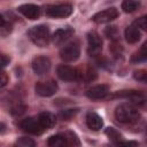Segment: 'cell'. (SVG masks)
Returning a JSON list of instances; mask_svg holds the SVG:
<instances>
[{"instance_id": "cell-6", "label": "cell", "mask_w": 147, "mask_h": 147, "mask_svg": "<svg viewBox=\"0 0 147 147\" xmlns=\"http://www.w3.org/2000/svg\"><path fill=\"white\" fill-rule=\"evenodd\" d=\"M59 90L57 83L53 79H47V80H41V82H37L36 86H34V91L37 93V95L42 96V98H48L54 95Z\"/></svg>"}, {"instance_id": "cell-30", "label": "cell", "mask_w": 147, "mask_h": 147, "mask_svg": "<svg viewBox=\"0 0 147 147\" xmlns=\"http://www.w3.org/2000/svg\"><path fill=\"white\" fill-rule=\"evenodd\" d=\"M9 57L6 55V54H3V53H1L0 52V69H2V68H5L6 65H8L9 64Z\"/></svg>"}, {"instance_id": "cell-26", "label": "cell", "mask_w": 147, "mask_h": 147, "mask_svg": "<svg viewBox=\"0 0 147 147\" xmlns=\"http://www.w3.org/2000/svg\"><path fill=\"white\" fill-rule=\"evenodd\" d=\"M132 24H134L139 30H146L147 29V16H141L139 18H137Z\"/></svg>"}, {"instance_id": "cell-10", "label": "cell", "mask_w": 147, "mask_h": 147, "mask_svg": "<svg viewBox=\"0 0 147 147\" xmlns=\"http://www.w3.org/2000/svg\"><path fill=\"white\" fill-rule=\"evenodd\" d=\"M51 65H52L51 60L45 55H38V56L33 57L32 63H31L33 72L39 76L47 74L51 70Z\"/></svg>"}, {"instance_id": "cell-17", "label": "cell", "mask_w": 147, "mask_h": 147, "mask_svg": "<svg viewBox=\"0 0 147 147\" xmlns=\"http://www.w3.org/2000/svg\"><path fill=\"white\" fill-rule=\"evenodd\" d=\"M38 121L40 123V125L42 126L44 130H48V129H52L55 123H56V117L49 113V111H42L38 115Z\"/></svg>"}, {"instance_id": "cell-21", "label": "cell", "mask_w": 147, "mask_h": 147, "mask_svg": "<svg viewBox=\"0 0 147 147\" xmlns=\"http://www.w3.org/2000/svg\"><path fill=\"white\" fill-rule=\"evenodd\" d=\"M140 7V1L136 0H125L122 2V9L125 13H133Z\"/></svg>"}, {"instance_id": "cell-28", "label": "cell", "mask_w": 147, "mask_h": 147, "mask_svg": "<svg viewBox=\"0 0 147 147\" xmlns=\"http://www.w3.org/2000/svg\"><path fill=\"white\" fill-rule=\"evenodd\" d=\"M133 77H134L136 80H139V82H144V83H145V82L147 80V72H146V70L140 69V70L134 71Z\"/></svg>"}, {"instance_id": "cell-13", "label": "cell", "mask_w": 147, "mask_h": 147, "mask_svg": "<svg viewBox=\"0 0 147 147\" xmlns=\"http://www.w3.org/2000/svg\"><path fill=\"white\" fill-rule=\"evenodd\" d=\"M74 29L70 28V26H65V28H61V29H57L55 30V32L53 33V36L51 37L52 38V41L54 45H62L64 44L67 40L70 39V37H72L74 34Z\"/></svg>"}, {"instance_id": "cell-16", "label": "cell", "mask_w": 147, "mask_h": 147, "mask_svg": "<svg viewBox=\"0 0 147 147\" xmlns=\"http://www.w3.org/2000/svg\"><path fill=\"white\" fill-rule=\"evenodd\" d=\"M85 119H86L87 127L90 130H92V131H100L103 127V119H102V117L99 114L94 113V111L87 113Z\"/></svg>"}, {"instance_id": "cell-25", "label": "cell", "mask_w": 147, "mask_h": 147, "mask_svg": "<svg viewBox=\"0 0 147 147\" xmlns=\"http://www.w3.org/2000/svg\"><path fill=\"white\" fill-rule=\"evenodd\" d=\"M109 49L111 51V53H113V55H114L115 57H119V56H122L123 48H122V46H121L118 42H113L111 46H109Z\"/></svg>"}, {"instance_id": "cell-5", "label": "cell", "mask_w": 147, "mask_h": 147, "mask_svg": "<svg viewBox=\"0 0 147 147\" xmlns=\"http://www.w3.org/2000/svg\"><path fill=\"white\" fill-rule=\"evenodd\" d=\"M74 8L70 3H57V5H48L45 9L47 16L53 18H64L72 14Z\"/></svg>"}, {"instance_id": "cell-19", "label": "cell", "mask_w": 147, "mask_h": 147, "mask_svg": "<svg viewBox=\"0 0 147 147\" xmlns=\"http://www.w3.org/2000/svg\"><path fill=\"white\" fill-rule=\"evenodd\" d=\"M146 42L140 47V49L138 52H136L132 57H131V62L132 63H140V62H145L147 59V52H146Z\"/></svg>"}, {"instance_id": "cell-23", "label": "cell", "mask_w": 147, "mask_h": 147, "mask_svg": "<svg viewBox=\"0 0 147 147\" xmlns=\"http://www.w3.org/2000/svg\"><path fill=\"white\" fill-rule=\"evenodd\" d=\"M105 133H106V136L115 144L116 141H118V140H121V139H123V137H122V134L117 131V130H115L114 127H107L106 129V131H105Z\"/></svg>"}, {"instance_id": "cell-9", "label": "cell", "mask_w": 147, "mask_h": 147, "mask_svg": "<svg viewBox=\"0 0 147 147\" xmlns=\"http://www.w3.org/2000/svg\"><path fill=\"white\" fill-rule=\"evenodd\" d=\"M56 74L60 79L65 82H74L80 78L79 71L68 64H59L56 68Z\"/></svg>"}, {"instance_id": "cell-27", "label": "cell", "mask_w": 147, "mask_h": 147, "mask_svg": "<svg viewBox=\"0 0 147 147\" xmlns=\"http://www.w3.org/2000/svg\"><path fill=\"white\" fill-rule=\"evenodd\" d=\"M77 111H78V109H65V110H63V111L60 113V117L62 119L69 121L72 116H75L77 114Z\"/></svg>"}, {"instance_id": "cell-18", "label": "cell", "mask_w": 147, "mask_h": 147, "mask_svg": "<svg viewBox=\"0 0 147 147\" xmlns=\"http://www.w3.org/2000/svg\"><path fill=\"white\" fill-rule=\"evenodd\" d=\"M124 37H125V40L129 42V44H136L140 40V37H141V32L140 30L134 25V24H131L129 25L125 31H124Z\"/></svg>"}, {"instance_id": "cell-11", "label": "cell", "mask_w": 147, "mask_h": 147, "mask_svg": "<svg viewBox=\"0 0 147 147\" xmlns=\"http://www.w3.org/2000/svg\"><path fill=\"white\" fill-rule=\"evenodd\" d=\"M117 16H118V10L115 7H110L94 14L92 17V21L96 24H102V23H108L114 21L115 18H117Z\"/></svg>"}, {"instance_id": "cell-12", "label": "cell", "mask_w": 147, "mask_h": 147, "mask_svg": "<svg viewBox=\"0 0 147 147\" xmlns=\"http://www.w3.org/2000/svg\"><path fill=\"white\" fill-rule=\"evenodd\" d=\"M113 98H123V99H129L132 103L134 105H144L145 102V95L139 92V91H134V90H125V91H118L116 92Z\"/></svg>"}, {"instance_id": "cell-14", "label": "cell", "mask_w": 147, "mask_h": 147, "mask_svg": "<svg viewBox=\"0 0 147 147\" xmlns=\"http://www.w3.org/2000/svg\"><path fill=\"white\" fill-rule=\"evenodd\" d=\"M109 94V87L106 84H99L90 87L86 91V96L91 100H101Z\"/></svg>"}, {"instance_id": "cell-4", "label": "cell", "mask_w": 147, "mask_h": 147, "mask_svg": "<svg viewBox=\"0 0 147 147\" xmlns=\"http://www.w3.org/2000/svg\"><path fill=\"white\" fill-rule=\"evenodd\" d=\"M79 55H80V46L78 41L68 42L60 49V59L65 63L75 62L76 60H78Z\"/></svg>"}, {"instance_id": "cell-24", "label": "cell", "mask_w": 147, "mask_h": 147, "mask_svg": "<svg viewBox=\"0 0 147 147\" xmlns=\"http://www.w3.org/2000/svg\"><path fill=\"white\" fill-rule=\"evenodd\" d=\"M114 145H115V147H139L138 141H134V140H124V139H121V140L116 141Z\"/></svg>"}, {"instance_id": "cell-8", "label": "cell", "mask_w": 147, "mask_h": 147, "mask_svg": "<svg viewBox=\"0 0 147 147\" xmlns=\"http://www.w3.org/2000/svg\"><path fill=\"white\" fill-rule=\"evenodd\" d=\"M87 52L91 56H98L102 51V39L95 31H90L87 33Z\"/></svg>"}, {"instance_id": "cell-2", "label": "cell", "mask_w": 147, "mask_h": 147, "mask_svg": "<svg viewBox=\"0 0 147 147\" xmlns=\"http://www.w3.org/2000/svg\"><path fill=\"white\" fill-rule=\"evenodd\" d=\"M79 139L74 132H62L51 136L47 140L48 147H77L79 146Z\"/></svg>"}, {"instance_id": "cell-1", "label": "cell", "mask_w": 147, "mask_h": 147, "mask_svg": "<svg viewBox=\"0 0 147 147\" xmlns=\"http://www.w3.org/2000/svg\"><path fill=\"white\" fill-rule=\"evenodd\" d=\"M115 118L119 123L132 124L140 119V113L131 103H121L115 109Z\"/></svg>"}, {"instance_id": "cell-29", "label": "cell", "mask_w": 147, "mask_h": 147, "mask_svg": "<svg viewBox=\"0 0 147 147\" xmlns=\"http://www.w3.org/2000/svg\"><path fill=\"white\" fill-rule=\"evenodd\" d=\"M8 75L6 71H3L2 69H0V88L1 87H5L8 83Z\"/></svg>"}, {"instance_id": "cell-15", "label": "cell", "mask_w": 147, "mask_h": 147, "mask_svg": "<svg viewBox=\"0 0 147 147\" xmlns=\"http://www.w3.org/2000/svg\"><path fill=\"white\" fill-rule=\"evenodd\" d=\"M18 13H21L24 17L29 18V20H37L40 15V8L39 6L37 5H33V3H24V5H21L18 8H17Z\"/></svg>"}, {"instance_id": "cell-22", "label": "cell", "mask_w": 147, "mask_h": 147, "mask_svg": "<svg viewBox=\"0 0 147 147\" xmlns=\"http://www.w3.org/2000/svg\"><path fill=\"white\" fill-rule=\"evenodd\" d=\"M13 147H37V144L32 138L21 137L14 142Z\"/></svg>"}, {"instance_id": "cell-32", "label": "cell", "mask_w": 147, "mask_h": 147, "mask_svg": "<svg viewBox=\"0 0 147 147\" xmlns=\"http://www.w3.org/2000/svg\"><path fill=\"white\" fill-rule=\"evenodd\" d=\"M5 24H6V21H5V17H3V16H2L1 14H0V28H2V26H3Z\"/></svg>"}, {"instance_id": "cell-3", "label": "cell", "mask_w": 147, "mask_h": 147, "mask_svg": "<svg viewBox=\"0 0 147 147\" xmlns=\"http://www.w3.org/2000/svg\"><path fill=\"white\" fill-rule=\"evenodd\" d=\"M28 36H29L30 40L39 47H46L51 40L49 29L45 24H39V25L32 26L28 31Z\"/></svg>"}, {"instance_id": "cell-31", "label": "cell", "mask_w": 147, "mask_h": 147, "mask_svg": "<svg viewBox=\"0 0 147 147\" xmlns=\"http://www.w3.org/2000/svg\"><path fill=\"white\" fill-rule=\"evenodd\" d=\"M6 129H7V126H6L3 123H0V133H5V132L7 131Z\"/></svg>"}, {"instance_id": "cell-20", "label": "cell", "mask_w": 147, "mask_h": 147, "mask_svg": "<svg viewBox=\"0 0 147 147\" xmlns=\"http://www.w3.org/2000/svg\"><path fill=\"white\" fill-rule=\"evenodd\" d=\"M105 34L113 42H117V40L119 38V31H118V29H117L116 25H108L105 29Z\"/></svg>"}, {"instance_id": "cell-7", "label": "cell", "mask_w": 147, "mask_h": 147, "mask_svg": "<svg viewBox=\"0 0 147 147\" xmlns=\"http://www.w3.org/2000/svg\"><path fill=\"white\" fill-rule=\"evenodd\" d=\"M18 126L24 132H28V133L33 134V136H39L45 131L42 129V126L40 125L37 117H26L18 123Z\"/></svg>"}]
</instances>
